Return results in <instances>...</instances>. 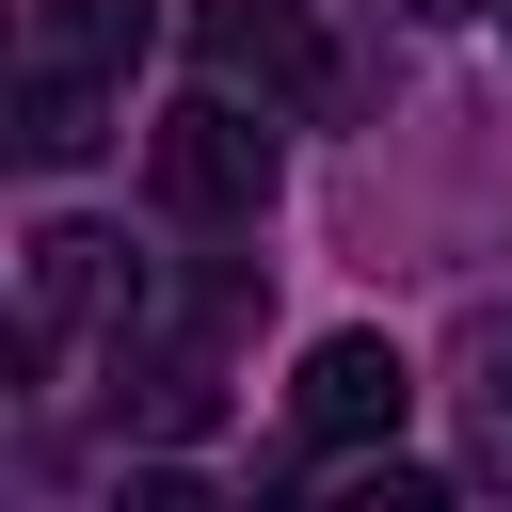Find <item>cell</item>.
Returning <instances> with one entry per match:
<instances>
[{
	"instance_id": "obj_8",
	"label": "cell",
	"mask_w": 512,
	"mask_h": 512,
	"mask_svg": "<svg viewBox=\"0 0 512 512\" xmlns=\"http://www.w3.org/2000/svg\"><path fill=\"white\" fill-rule=\"evenodd\" d=\"M432 496H448L432 464H368V480H352V512H432Z\"/></svg>"
},
{
	"instance_id": "obj_2",
	"label": "cell",
	"mask_w": 512,
	"mask_h": 512,
	"mask_svg": "<svg viewBox=\"0 0 512 512\" xmlns=\"http://www.w3.org/2000/svg\"><path fill=\"white\" fill-rule=\"evenodd\" d=\"M288 416H304V448H384V432L416 416L400 336H320V352H304V384H288Z\"/></svg>"
},
{
	"instance_id": "obj_3",
	"label": "cell",
	"mask_w": 512,
	"mask_h": 512,
	"mask_svg": "<svg viewBox=\"0 0 512 512\" xmlns=\"http://www.w3.org/2000/svg\"><path fill=\"white\" fill-rule=\"evenodd\" d=\"M192 64H208L224 96H320V32H304L288 0H208V16H192Z\"/></svg>"
},
{
	"instance_id": "obj_5",
	"label": "cell",
	"mask_w": 512,
	"mask_h": 512,
	"mask_svg": "<svg viewBox=\"0 0 512 512\" xmlns=\"http://www.w3.org/2000/svg\"><path fill=\"white\" fill-rule=\"evenodd\" d=\"M32 64L128 80V64H144V0H32Z\"/></svg>"
},
{
	"instance_id": "obj_1",
	"label": "cell",
	"mask_w": 512,
	"mask_h": 512,
	"mask_svg": "<svg viewBox=\"0 0 512 512\" xmlns=\"http://www.w3.org/2000/svg\"><path fill=\"white\" fill-rule=\"evenodd\" d=\"M144 160H160V192H176V208H208V224H240V208L272 192V128H256L224 80H208L192 112H160V144H144Z\"/></svg>"
},
{
	"instance_id": "obj_6",
	"label": "cell",
	"mask_w": 512,
	"mask_h": 512,
	"mask_svg": "<svg viewBox=\"0 0 512 512\" xmlns=\"http://www.w3.org/2000/svg\"><path fill=\"white\" fill-rule=\"evenodd\" d=\"M96 144H112V128H96V80H80V64H32V96H16V160L64 176V160H96Z\"/></svg>"
},
{
	"instance_id": "obj_9",
	"label": "cell",
	"mask_w": 512,
	"mask_h": 512,
	"mask_svg": "<svg viewBox=\"0 0 512 512\" xmlns=\"http://www.w3.org/2000/svg\"><path fill=\"white\" fill-rule=\"evenodd\" d=\"M400 16H464V0H400Z\"/></svg>"
},
{
	"instance_id": "obj_7",
	"label": "cell",
	"mask_w": 512,
	"mask_h": 512,
	"mask_svg": "<svg viewBox=\"0 0 512 512\" xmlns=\"http://www.w3.org/2000/svg\"><path fill=\"white\" fill-rule=\"evenodd\" d=\"M464 448H480V480H512V320H480V352H464Z\"/></svg>"
},
{
	"instance_id": "obj_4",
	"label": "cell",
	"mask_w": 512,
	"mask_h": 512,
	"mask_svg": "<svg viewBox=\"0 0 512 512\" xmlns=\"http://www.w3.org/2000/svg\"><path fill=\"white\" fill-rule=\"evenodd\" d=\"M80 304H112V240H96V224H48V240H32V272H16V368H32Z\"/></svg>"
}]
</instances>
